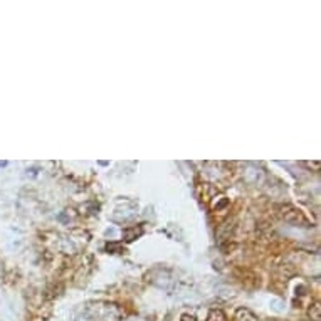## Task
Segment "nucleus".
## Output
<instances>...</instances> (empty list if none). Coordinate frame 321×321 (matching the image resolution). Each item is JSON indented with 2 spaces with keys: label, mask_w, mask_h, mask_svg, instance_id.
Here are the masks:
<instances>
[{
  "label": "nucleus",
  "mask_w": 321,
  "mask_h": 321,
  "mask_svg": "<svg viewBox=\"0 0 321 321\" xmlns=\"http://www.w3.org/2000/svg\"><path fill=\"white\" fill-rule=\"evenodd\" d=\"M281 217L287 222H293V224H306V217L301 214V210H298L293 205H283L281 207Z\"/></svg>",
  "instance_id": "nucleus-1"
},
{
  "label": "nucleus",
  "mask_w": 321,
  "mask_h": 321,
  "mask_svg": "<svg viewBox=\"0 0 321 321\" xmlns=\"http://www.w3.org/2000/svg\"><path fill=\"white\" fill-rule=\"evenodd\" d=\"M236 320L237 321H259L257 320V316L254 315L251 309H247V308H239L236 311Z\"/></svg>",
  "instance_id": "nucleus-2"
},
{
  "label": "nucleus",
  "mask_w": 321,
  "mask_h": 321,
  "mask_svg": "<svg viewBox=\"0 0 321 321\" xmlns=\"http://www.w3.org/2000/svg\"><path fill=\"white\" fill-rule=\"evenodd\" d=\"M141 234H143V229L141 227H131V229H125L123 231V236H125V240L126 242H133L136 237H140Z\"/></svg>",
  "instance_id": "nucleus-3"
},
{
  "label": "nucleus",
  "mask_w": 321,
  "mask_h": 321,
  "mask_svg": "<svg viewBox=\"0 0 321 321\" xmlns=\"http://www.w3.org/2000/svg\"><path fill=\"white\" fill-rule=\"evenodd\" d=\"M308 318L311 320V321H320L321 320V306H320V303H315L313 306H309Z\"/></svg>",
  "instance_id": "nucleus-4"
},
{
  "label": "nucleus",
  "mask_w": 321,
  "mask_h": 321,
  "mask_svg": "<svg viewBox=\"0 0 321 321\" xmlns=\"http://www.w3.org/2000/svg\"><path fill=\"white\" fill-rule=\"evenodd\" d=\"M207 321H225V315L222 309H210L209 316H207Z\"/></svg>",
  "instance_id": "nucleus-5"
},
{
  "label": "nucleus",
  "mask_w": 321,
  "mask_h": 321,
  "mask_svg": "<svg viewBox=\"0 0 321 321\" xmlns=\"http://www.w3.org/2000/svg\"><path fill=\"white\" fill-rule=\"evenodd\" d=\"M180 321H197V320H195V316H193V315H188V313H185V315L180 316Z\"/></svg>",
  "instance_id": "nucleus-6"
}]
</instances>
